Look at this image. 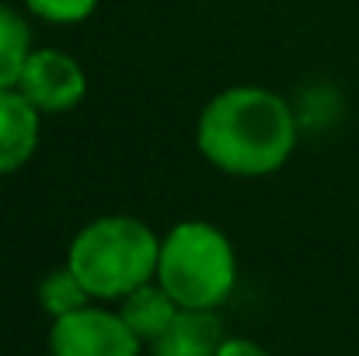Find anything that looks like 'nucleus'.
I'll return each instance as SVG.
<instances>
[{
  "instance_id": "obj_2",
  "label": "nucleus",
  "mask_w": 359,
  "mask_h": 356,
  "mask_svg": "<svg viewBox=\"0 0 359 356\" xmlns=\"http://www.w3.org/2000/svg\"><path fill=\"white\" fill-rule=\"evenodd\" d=\"M161 237L150 224L129 213L88 220L67 248L70 272L84 283L91 301L119 304L133 290L157 279Z\"/></svg>"
},
{
  "instance_id": "obj_1",
  "label": "nucleus",
  "mask_w": 359,
  "mask_h": 356,
  "mask_svg": "<svg viewBox=\"0 0 359 356\" xmlns=\"http://www.w3.org/2000/svg\"><path fill=\"white\" fill-rule=\"evenodd\" d=\"M196 147L224 175L265 178L290 161L297 147V116L283 95L238 84L206 102L196 122Z\"/></svg>"
},
{
  "instance_id": "obj_10",
  "label": "nucleus",
  "mask_w": 359,
  "mask_h": 356,
  "mask_svg": "<svg viewBox=\"0 0 359 356\" xmlns=\"http://www.w3.org/2000/svg\"><path fill=\"white\" fill-rule=\"evenodd\" d=\"M35 297H39V308H42L53 322L63 318V315H74V311H81V308H88V304H95L91 294H88L84 283L70 272L67 262H63L60 269H49V272L39 279Z\"/></svg>"
},
{
  "instance_id": "obj_3",
  "label": "nucleus",
  "mask_w": 359,
  "mask_h": 356,
  "mask_svg": "<svg viewBox=\"0 0 359 356\" xmlns=\"http://www.w3.org/2000/svg\"><path fill=\"white\" fill-rule=\"evenodd\" d=\"M157 283L178 308L217 311L238 286V255L231 237L210 220H182L161 237Z\"/></svg>"
},
{
  "instance_id": "obj_4",
  "label": "nucleus",
  "mask_w": 359,
  "mask_h": 356,
  "mask_svg": "<svg viewBox=\"0 0 359 356\" xmlns=\"http://www.w3.org/2000/svg\"><path fill=\"white\" fill-rule=\"evenodd\" d=\"M143 343L119 311L88 304L49 325V356H140Z\"/></svg>"
},
{
  "instance_id": "obj_8",
  "label": "nucleus",
  "mask_w": 359,
  "mask_h": 356,
  "mask_svg": "<svg viewBox=\"0 0 359 356\" xmlns=\"http://www.w3.org/2000/svg\"><path fill=\"white\" fill-rule=\"evenodd\" d=\"M119 315H122V322L133 329V336H136L143 346H154V343L164 336V329L175 322L178 304H175V297H171L157 279H154V283H147V286L133 290L129 297H122L119 301Z\"/></svg>"
},
{
  "instance_id": "obj_12",
  "label": "nucleus",
  "mask_w": 359,
  "mask_h": 356,
  "mask_svg": "<svg viewBox=\"0 0 359 356\" xmlns=\"http://www.w3.org/2000/svg\"><path fill=\"white\" fill-rule=\"evenodd\" d=\"M217 356H269V350H265V346H258L255 339H244V336H227Z\"/></svg>"
},
{
  "instance_id": "obj_6",
  "label": "nucleus",
  "mask_w": 359,
  "mask_h": 356,
  "mask_svg": "<svg viewBox=\"0 0 359 356\" xmlns=\"http://www.w3.org/2000/svg\"><path fill=\"white\" fill-rule=\"evenodd\" d=\"M39 136H42V112L18 88L0 91V175L21 171L35 157Z\"/></svg>"
},
{
  "instance_id": "obj_11",
  "label": "nucleus",
  "mask_w": 359,
  "mask_h": 356,
  "mask_svg": "<svg viewBox=\"0 0 359 356\" xmlns=\"http://www.w3.org/2000/svg\"><path fill=\"white\" fill-rule=\"evenodd\" d=\"M25 7L49 25H81L95 14L98 0H25Z\"/></svg>"
},
{
  "instance_id": "obj_7",
  "label": "nucleus",
  "mask_w": 359,
  "mask_h": 356,
  "mask_svg": "<svg viewBox=\"0 0 359 356\" xmlns=\"http://www.w3.org/2000/svg\"><path fill=\"white\" fill-rule=\"evenodd\" d=\"M224 339H227V332H224V322L217 311L178 308L175 322L150 346V356H217Z\"/></svg>"
},
{
  "instance_id": "obj_9",
  "label": "nucleus",
  "mask_w": 359,
  "mask_h": 356,
  "mask_svg": "<svg viewBox=\"0 0 359 356\" xmlns=\"http://www.w3.org/2000/svg\"><path fill=\"white\" fill-rule=\"evenodd\" d=\"M32 28L28 21L0 0V91L7 88H18L21 81V70L32 56Z\"/></svg>"
},
{
  "instance_id": "obj_5",
  "label": "nucleus",
  "mask_w": 359,
  "mask_h": 356,
  "mask_svg": "<svg viewBox=\"0 0 359 356\" xmlns=\"http://www.w3.org/2000/svg\"><path fill=\"white\" fill-rule=\"evenodd\" d=\"M18 91L42 116H63V112H74L84 102L88 74L70 53L42 46V49H32V56L21 70Z\"/></svg>"
}]
</instances>
